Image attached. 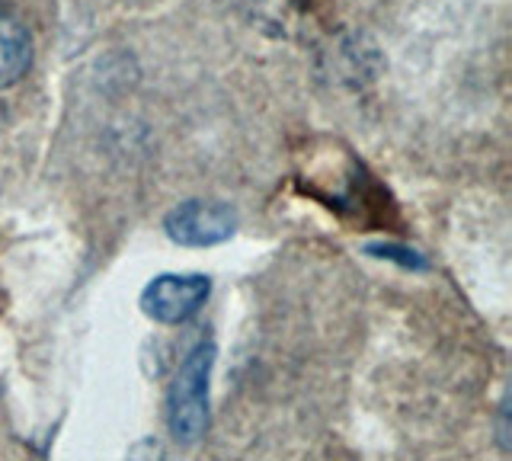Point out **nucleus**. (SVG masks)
<instances>
[{
  "instance_id": "nucleus-1",
  "label": "nucleus",
  "mask_w": 512,
  "mask_h": 461,
  "mask_svg": "<svg viewBox=\"0 0 512 461\" xmlns=\"http://www.w3.org/2000/svg\"><path fill=\"white\" fill-rule=\"evenodd\" d=\"M215 369V343L189 349L176 369L167 397V420L176 442H199L208 429V385Z\"/></svg>"
},
{
  "instance_id": "nucleus-2",
  "label": "nucleus",
  "mask_w": 512,
  "mask_h": 461,
  "mask_svg": "<svg viewBox=\"0 0 512 461\" xmlns=\"http://www.w3.org/2000/svg\"><path fill=\"white\" fill-rule=\"evenodd\" d=\"M212 295V279L199 273H164L141 292V311L157 324H183Z\"/></svg>"
},
{
  "instance_id": "nucleus-3",
  "label": "nucleus",
  "mask_w": 512,
  "mask_h": 461,
  "mask_svg": "<svg viewBox=\"0 0 512 461\" xmlns=\"http://www.w3.org/2000/svg\"><path fill=\"white\" fill-rule=\"evenodd\" d=\"M170 241L183 247H215L231 241L237 231V212L228 202L215 199H189L180 202L164 218Z\"/></svg>"
},
{
  "instance_id": "nucleus-4",
  "label": "nucleus",
  "mask_w": 512,
  "mask_h": 461,
  "mask_svg": "<svg viewBox=\"0 0 512 461\" xmlns=\"http://www.w3.org/2000/svg\"><path fill=\"white\" fill-rule=\"evenodd\" d=\"M29 65H32L29 29L16 20L13 13L0 10V90H10L20 84Z\"/></svg>"
},
{
  "instance_id": "nucleus-5",
  "label": "nucleus",
  "mask_w": 512,
  "mask_h": 461,
  "mask_svg": "<svg viewBox=\"0 0 512 461\" xmlns=\"http://www.w3.org/2000/svg\"><path fill=\"white\" fill-rule=\"evenodd\" d=\"M365 250L372 253V257L394 260L397 266H404V269H429V263L420 257V253L410 250V247H400V244H368Z\"/></svg>"
}]
</instances>
